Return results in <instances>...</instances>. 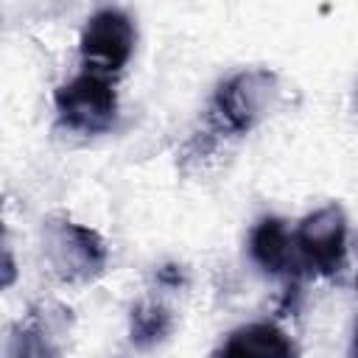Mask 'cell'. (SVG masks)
<instances>
[{
	"instance_id": "6da1fadb",
	"label": "cell",
	"mask_w": 358,
	"mask_h": 358,
	"mask_svg": "<svg viewBox=\"0 0 358 358\" xmlns=\"http://www.w3.org/2000/svg\"><path fill=\"white\" fill-rule=\"evenodd\" d=\"M280 92L277 73L271 70H243L235 73L232 78L221 81L210 109H207V123L213 134H232L241 137L252 131L274 106Z\"/></svg>"
},
{
	"instance_id": "7a4b0ae2",
	"label": "cell",
	"mask_w": 358,
	"mask_h": 358,
	"mask_svg": "<svg viewBox=\"0 0 358 358\" xmlns=\"http://www.w3.org/2000/svg\"><path fill=\"white\" fill-rule=\"evenodd\" d=\"M45 257L62 282L78 285L101 277L109 255L95 229L76 224L67 215H53L45 224Z\"/></svg>"
},
{
	"instance_id": "3957f363",
	"label": "cell",
	"mask_w": 358,
	"mask_h": 358,
	"mask_svg": "<svg viewBox=\"0 0 358 358\" xmlns=\"http://www.w3.org/2000/svg\"><path fill=\"white\" fill-rule=\"evenodd\" d=\"M59 123L76 134H101L109 131L117 117V92L112 76L81 70L70 81H64L56 95Z\"/></svg>"
},
{
	"instance_id": "277c9868",
	"label": "cell",
	"mask_w": 358,
	"mask_h": 358,
	"mask_svg": "<svg viewBox=\"0 0 358 358\" xmlns=\"http://www.w3.org/2000/svg\"><path fill=\"white\" fill-rule=\"evenodd\" d=\"M296 260L319 277H333L347 260V215L338 204H324L305 215L294 232Z\"/></svg>"
},
{
	"instance_id": "5b68a950",
	"label": "cell",
	"mask_w": 358,
	"mask_h": 358,
	"mask_svg": "<svg viewBox=\"0 0 358 358\" xmlns=\"http://www.w3.org/2000/svg\"><path fill=\"white\" fill-rule=\"evenodd\" d=\"M134 39H137V31L126 11L120 8L95 11L87 20L78 42L84 70H95L103 76L120 73L134 53Z\"/></svg>"
},
{
	"instance_id": "8992f818",
	"label": "cell",
	"mask_w": 358,
	"mask_h": 358,
	"mask_svg": "<svg viewBox=\"0 0 358 358\" xmlns=\"http://www.w3.org/2000/svg\"><path fill=\"white\" fill-rule=\"evenodd\" d=\"M221 352L227 358H296L294 341L274 322H252L238 327Z\"/></svg>"
},
{
	"instance_id": "52a82bcc",
	"label": "cell",
	"mask_w": 358,
	"mask_h": 358,
	"mask_svg": "<svg viewBox=\"0 0 358 358\" xmlns=\"http://www.w3.org/2000/svg\"><path fill=\"white\" fill-rule=\"evenodd\" d=\"M249 255L266 274H282L296 260L294 235L288 232L285 221L263 218L249 235Z\"/></svg>"
},
{
	"instance_id": "ba28073f",
	"label": "cell",
	"mask_w": 358,
	"mask_h": 358,
	"mask_svg": "<svg viewBox=\"0 0 358 358\" xmlns=\"http://www.w3.org/2000/svg\"><path fill=\"white\" fill-rule=\"evenodd\" d=\"M6 358H62L50 316L31 310L25 319H20L8 336Z\"/></svg>"
},
{
	"instance_id": "9c48e42d",
	"label": "cell",
	"mask_w": 358,
	"mask_h": 358,
	"mask_svg": "<svg viewBox=\"0 0 358 358\" xmlns=\"http://www.w3.org/2000/svg\"><path fill=\"white\" fill-rule=\"evenodd\" d=\"M173 327V319L168 313V308L162 302L154 299H143L131 308V344L140 350H148L154 344H159Z\"/></svg>"
},
{
	"instance_id": "30bf717a",
	"label": "cell",
	"mask_w": 358,
	"mask_h": 358,
	"mask_svg": "<svg viewBox=\"0 0 358 358\" xmlns=\"http://www.w3.org/2000/svg\"><path fill=\"white\" fill-rule=\"evenodd\" d=\"M157 280H159L162 285H168V288H179V285L185 282V274H182V266H173V263H168V266H162V268H159V274H157Z\"/></svg>"
},
{
	"instance_id": "8fae6325",
	"label": "cell",
	"mask_w": 358,
	"mask_h": 358,
	"mask_svg": "<svg viewBox=\"0 0 358 358\" xmlns=\"http://www.w3.org/2000/svg\"><path fill=\"white\" fill-rule=\"evenodd\" d=\"M14 280V260H11V252L6 249V277H3V285H11Z\"/></svg>"
},
{
	"instance_id": "7c38bea8",
	"label": "cell",
	"mask_w": 358,
	"mask_h": 358,
	"mask_svg": "<svg viewBox=\"0 0 358 358\" xmlns=\"http://www.w3.org/2000/svg\"><path fill=\"white\" fill-rule=\"evenodd\" d=\"M352 358H358V324H355V336H352V350H350Z\"/></svg>"
},
{
	"instance_id": "4fadbf2b",
	"label": "cell",
	"mask_w": 358,
	"mask_h": 358,
	"mask_svg": "<svg viewBox=\"0 0 358 358\" xmlns=\"http://www.w3.org/2000/svg\"><path fill=\"white\" fill-rule=\"evenodd\" d=\"M213 358H227V355H224V352H221V350H218V352H215V355H213Z\"/></svg>"
},
{
	"instance_id": "5bb4252c",
	"label": "cell",
	"mask_w": 358,
	"mask_h": 358,
	"mask_svg": "<svg viewBox=\"0 0 358 358\" xmlns=\"http://www.w3.org/2000/svg\"><path fill=\"white\" fill-rule=\"evenodd\" d=\"M355 288H358V277H355Z\"/></svg>"
}]
</instances>
